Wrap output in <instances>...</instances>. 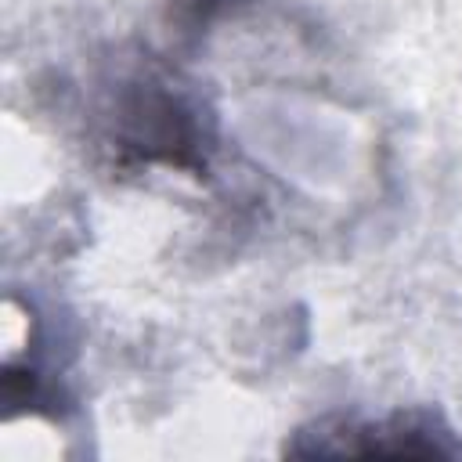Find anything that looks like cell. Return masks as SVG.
I'll use <instances>...</instances> for the list:
<instances>
[{
	"instance_id": "1",
	"label": "cell",
	"mask_w": 462,
	"mask_h": 462,
	"mask_svg": "<svg viewBox=\"0 0 462 462\" xmlns=\"http://www.w3.org/2000/svg\"><path fill=\"white\" fill-rule=\"evenodd\" d=\"M325 433V430H321ZM328 437H339V444H328L321 455H393V458H437V455H455L458 448L448 444V433H433L430 422L415 419H390L375 426H339Z\"/></svg>"
}]
</instances>
